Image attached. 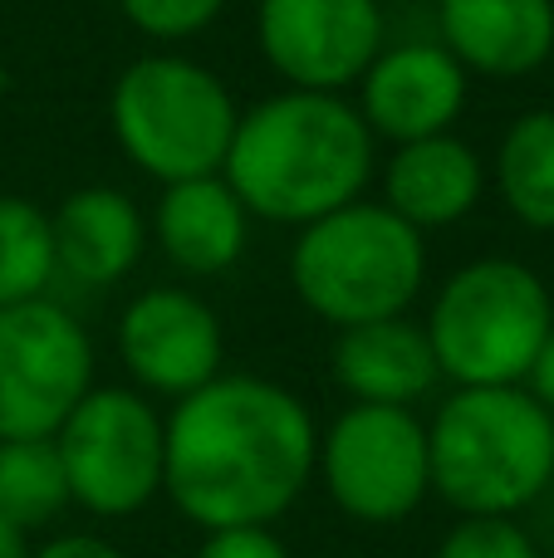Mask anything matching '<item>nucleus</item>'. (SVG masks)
Returning <instances> with one entry per match:
<instances>
[{
	"instance_id": "nucleus-1",
	"label": "nucleus",
	"mask_w": 554,
	"mask_h": 558,
	"mask_svg": "<svg viewBox=\"0 0 554 558\" xmlns=\"http://www.w3.org/2000/svg\"><path fill=\"white\" fill-rule=\"evenodd\" d=\"M320 426L300 392L221 373L167 412L162 495L196 530L275 524L314 481Z\"/></svg>"
},
{
	"instance_id": "nucleus-2",
	"label": "nucleus",
	"mask_w": 554,
	"mask_h": 558,
	"mask_svg": "<svg viewBox=\"0 0 554 558\" xmlns=\"http://www.w3.org/2000/svg\"><path fill=\"white\" fill-rule=\"evenodd\" d=\"M378 172V137L349 94L280 88L241 113L221 177L251 221L310 226L359 202Z\"/></svg>"
},
{
	"instance_id": "nucleus-3",
	"label": "nucleus",
	"mask_w": 554,
	"mask_h": 558,
	"mask_svg": "<svg viewBox=\"0 0 554 558\" xmlns=\"http://www.w3.org/2000/svg\"><path fill=\"white\" fill-rule=\"evenodd\" d=\"M432 495L457 514H520L554 485V416L526 387H451L427 422Z\"/></svg>"
},
{
	"instance_id": "nucleus-4",
	"label": "nucleus",
	"mask_w": 554,
	"mask_h": 558,
	"mask_svg": "<svg viewBox=\"0 0 554 558\" xmlns=\"http://www.w3.org/2000/svg\"><path fill=\"white\" fill-rule=\"evenodd\" d=\"M294 299L339 333L373 318H398L427 284V235L383 202L339 206L300 226L290 245Z\"/></svg>"
},
{
	"instance_id": "nucleus-5",
	"label": "nucleus",
	"mask_w": 554,
	"mask_h": 558,
	"mask_svg": "<svg viewBox=\"0 0 554 558\" xmlns=\"http://www.w3.org/2000/svg\"><path fill=\"white\" fill-rule=\"evenodd\" d=\"M451 387H520L554 328L550 284L510 255L457 265L422 318Z\"/></svg>"
},
{
	"instance_id": "nucleus-6",
	"label": "nucleus",
	"mask_w": 554,
	"mask_h": 558,
	"mask_svg": "<svg viewBox=\"0 0 554 558\" xmlns=\"http://www.w3.org/2000/svg\"><path fill=\"white\" fill-rule=\"evenodd\" d=\"M236 123L241 108L226 78L172 49L133 59L108 94L113 143L157 186L221 172Z\"/></svg>"
},
{
	"instance_id": "nucleus-7",
	"label": "nucleus",
	"mask_w": 554,
	"mask_h": 558,
	"mask_svg": "<svg viewBox=\"0 0 554 558\" xmlns=\"http://www.w3.org/2000/svg\"><path fill=\"white\" fill-rule=\"evenodd\" d=\"M314 475L344 520L369 530L412 520L432 495L427 422L418 407L349 402L320 432Z\"/></svg>"
},
{
	"instance_id": "nucleus-8",
	"label": "nucleus",
	"mask_w": 554,
	"mask_h": 558,
	"mask_svg": "<svg viewBox=\"0 0 554 558\" xmlns=\"http://www.w3.org/2000/svg\"><path fill=\"white\" fill-rule=\"evenodd\" d=\"M55 446L74 505L98 520H128L162 495L167 416L137 387H88Z\"/></svg>"
},
{
	"instance_id": "nucleus-9",
	"label": "nucleus",
	"mask_w": 554,
	"mask_h": 558,
	"mask_svg": "<svg viewBox=\"0 0 554 558\" xmlns=\"http://www.w3.org/2000/svg\"><path fill=\"white\" fill-rule=\"evenodd\" d=\"M94 387V343L55 299L0 308V441H39Z\"/></svg>"
},
{
	"instance_id": "nucleus-10",
	"label": "nucleus",
	"mask_w": 554,
	"mask_h": 558,
	"mask_svg": "<svg viewBox=\"0 0 554 558\" xmlns=\"http://www.w3.org/2000/svg\"><path fill=\"white\" fill-rule=\"evenodd\" d=\"M255 45L285 88L349 94L388 45L383 0H255Z\"/></svg>"
},
{
	"instance_id": "nucleus-11",
	"label": "nucleus",
	"mask_w": 554,
	"mask_h": 558,
	"mask_svg": "<svg viewBox=\"0 0 554 558\" xmlns=\"http://www.w3.org/2000/svg\"><path fill=\"white\" fill-rule=\"evenodd\" d=\"M118 357L137 392L177 397L221 377L226 333L216 308L186 284H153L128 299L118 318Z\"/></svg>"
},
{
	"instance_id": "nucleus-12",
	"label": "nucleus",
	"mask_w": 554,
	"mask_h": 558,
	"mask_svg": "<svg viewBox=\"0 0 554 558\" xmlns=\"http://www.w3.org/2000/svg\"><path fill=\"white\" fill-rule=\"evenodd\" d=\"M353 88H359L353 108L369 123V133L398 147L457 133V118L467 113L471 98V74L451 59L442 39H402V45H383Z\"/></svg>"
},
{
	"instance_id": "nucleus-13",
	"label": "nucleus",
	"mask_w": 554,
	"mask_h": 558,
	"mask_svg": "<svg viewBox=\"0 0 554 558\" xmlns=\"http://www.w3.org/2000/svg\"><path fill=\"white\" fill-rule=\"evenodd\" d=\"M491 186L486 157L457 133L398 143L383 162V196L388 211H398L412 231H447L467 221Z\"/></svg>"
},
{
	"instance_id": "nucleus-14",
	"label": "nucleus",
	"mask_w": 554,
	"mask_h": 558,
	"mask_svg": "<svg viewBox=\"0 0 554 558\" xmlns=\"http://www.w3.org/2000/svg\"><path fill=\"white\" fill-rule=\"evenodd\" d=\"M147 241L167 255L177 275L212 279L226 275L251 245V211L221 172L167 182L147 216Z\"/></svg>"
},
{
	"instance_id": "nucleus-15",
	"label": "nucleus",
	"mask_w": 554,
	"mask_h": 558,
	"mask_svg": "<svg viewBox=\"0 0 554 558\" xmlns=\"http://www.w3.org/2000/svg\"><path fill=\"white\" fill-rule=\"evenodd\" d=\"M437 39L477 78H526L554 54V0H437Z\"/></svg>"
},
{
	"instance_id": "nucleus-16",
	"label": "nucleus",
	"mask_w": 554,
	"mask_h": 558,
	"mask_svg": "<svg viewBox=\"0 0 554 558\" xmlns=\"http://www.w3.org/2000/svg\"><path fill=\"white\" fill-rule=\"evenodd\" d=\"M55 231V265L84 289H113L137 270L147 251V216L118 186H74L49 211Z\"/></svg>"
},
{
	"instance_id": "nucleus-17",
	"label": "nucleus",
	"mask_w": 554,
	"mask_h": 558,
	"mask_svg": "<svg viewBox=\"0 0 554 558\" xmlns=\"http://www.w3.org/2000/svg\"><path fill=\"white\" fill-rule=\"evenodd\" d=\"M334 383L349 402L378 407H418L437 392L442 367L432 338L408 314L373 318V324L339 328L334 338Z\"/></svg>"
},
{
	"instance_id": "nucleus-18",
	"label": "nucleus",
	"mask_w": 554,
	"mask_h": 558,
	"mask_svg": "<svg viewBox=\"0 0 554 558\" xmlns=\"http://www.w3.org/2000/svg\"><path fill=\"white\" fill-rule=\"evenodd\" d=\"M486 172L501 206L526 231H554V108H526L510 118Z\"/></svg>"
},
{
	"instance_id": "nucleus-19",
	"label": "nucleus",
	"mask_w": 554,
	"mask_h": 558,
	"mask_svg": "<svg viewBox=\"0 0 554 558\" xmlns=\"http://www.w3.org/2000/svg\"><path fill=\"white\" fill-rule=\"evenodd\" d=\"M74 505L69 475L59 461L55 436L39 441H0V514L25 534L55 524Z\"/></svg>"
},
{
	"instance_id": "nucleus-20",
	"label": "nucleus",
	"mask_w": 554,
	"mask_h": 558,
	"mask_svg": "<svg viewBox=\"0 0 554 558\" xmlns=\"http://www.w3.org/2000/svg\"><path fill=\"white\" fill-rule=\"evenodd\" d=\"M59 279L49 211L29 196H0V308L45 299Z\"/></svg>"
},
{
	"instance_id": "nucleus-21",
	"label": "nucleus",
	"mask_w": 554,
	"mask_h": 558,
	"mask_svg": "<svg viewBox=\"0 0 554 558\" xmlns=\"http://www.w3.org/2000/svg\"><path fill=\"white\" fill-rule=\"evenodd\" d=\"M432 558H540V544L516 514H457Z\"/></svg>"
},
{
	"instance_id": "nucleus-22",
	"label": "nucleus",
	"mask_w": 554,
	"mask_h": 558,
	"mask_svg": "<svg viewBox=\"0 0 554 558\" xmlns=\"http://www.w3.org/2000/svg\"><path fill=\"white\" fill-rule=\"evenodd\" d=\"M118 10L137 35L157 39V45H182L221 20L226 0H118Z\"/></svg>"
},
{
	"instance_id": "nucleus-23",
	"label": "nucleus",
	"mask_w": 554,
	"mask_h": 558,
	"mask_svg": "<svg viewBox=\"0 0 554 558\" xmlns=\"http://www.w3.org/2000/svg\"><path fill=\"white\" fill-rule=\"evenodd\" d=\"M196 558H290L275 524H231V530H202Z\"/></svg>"
},
{
	"instance_id": "nucleus-24",
	"label": "nucleus",
	"mask_w": 554,
	"mask_h": 558,
	"mask_svg": "<svg viewBox=\"0 0 554 558\" xmlns=\"http://www.w3.org/2000/svg\"><path fill=\"white\" fill-rule=\"evenodd\" d=\"M35 558H123V554L104 534H59L45 549H35Z\"/></svg>"
},
{
	"instance_id": "nucleus-25",
	"label": "nucleus",
	"mask_w": 554,
	"mask_h": 558,
	"mask_svg": "<svg viewBox=\"0 0 554 558\" xmlns=\"http://www.w3.org/2000/svg\"><path fill=\"white\" fill-rule=\"evenodd\" d=\"M520 387H526V392L554 416V328H550L545 343H540L535 363H530V373H526V383H520Z\"/></svg>"
},
{
	"instance_id": "nucleus-26",
	"label": "nucleus",
	"mask_w": 554,
	"mask_h": 558,
	"mask_svg": "<svg viewBox=\"0 0 554 558\" xmlns=\"http://www.w3.org/2000/svg\"><path fill=\"white\" fill-rule=\"evenodd\" d=\"M0 558H35V544H29V534L20 530V524H10L5 514H0Z\"/></svg>"
},
{
	"instance_id": "nucleus-27",
	"label": "nucleus",
	"mask_w": 554,
	"mask_h": 558,
	"mask_svg": "<svg viewBox=\"0 0 554 558\" xmlns=\"http://www.w3.org/2000/svg\"><path fill=\"white\" fill-rule=\"evenodd\" d=\"M545 69H550V78H554V54H550V64H545Z\"/></svg>"
}]
</instances>
